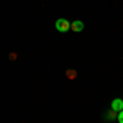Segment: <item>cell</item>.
<instances>
[{
    "mask_svg": "<svg viewBox=\"0 0 123 123\" xmlns=\"http://www.w3.org/2000/svg\"><path fill=\"white\" fill-rule=\"evenodd\" d=\"M71 25H72V23L67 21L66 18H59L56 21V30H57V31H61V33H64V31H67V30L71 28Z\"/></svg>",
    "mask_w": 123,
    "mask_h": 123,
    "instance_id": "obj_1",
    "label": "cell"
},
{
    "mask_svg": "<svg viewBox=\"0 0 123 123\" xmlns=\"http://www.w3.org/2000/svg\"><path fill=\"white\" fill-rule=\"evenodd\" d=\"M112 110L113 112H122L123 110V100L122 98H115L112 102Z\"/></svg>",
    "mask_w": 123,
    "mask_h": 123,
    "instance_id": "obj_2",
    "label": "cell"
},
{
    "mask_svg": "<svg viewBox=\"0 0 123 123\" xmlns=\"http://www.w3.org/2000/svg\"><path fill=\"white\" fill-rule=\"evenodd\" d=\"M117 117H118V123H123V110H122V112H118Z\"/></svg>",
    "mask_w": 123,
    "mask_h": 123,
    "instance_id": "obj_4",
    "label": "cell"
},
{
    "mask_svg": "<svg viewBox=\"0 0 123 123\" xmlns=\"http://www.w3.org/2000/svg\"><path fill=\"white\" fill-rule=\"evenodd\" d=\"M71 28L74 30V31H82V30H84V23H82V21H80V20H76V21H72V25H71Z\"/></svg>",
    "mask_w": 123,
    "mask_h": 123,
    "instance_id": "obj_3",
    "label": "cell"
}]
</instances>
